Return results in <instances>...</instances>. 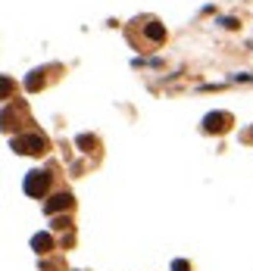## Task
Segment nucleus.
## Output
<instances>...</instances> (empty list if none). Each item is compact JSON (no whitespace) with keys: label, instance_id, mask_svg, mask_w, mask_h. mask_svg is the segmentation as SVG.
Returning <instances> with one entry per match:
<instances>
[{"label":"nucleus","instance_id":"1","mask_svg":"<svg viewBox=\"0 0 253 271\" xmlns=\"http://www.w3.org/2000/svg\"><path fill=\"white\" fill-rule=\"evenodd\" d=\"M13 150H16V153H25V156L41 153V150H44V137H41V134H25V137H16L13 140Z\"/></svg>","mask_w":253,"mask_h":271},{"label":"nucleus","instance_id":"7","mask_svg":"<svg viewBox=\"0 0 253 271\" xmlns=\"http://www.w3.org/2000/svg\"><path fill=\"white\" fill-rule=\"evenodd\" d=\"M172 271H191V265H188L184 259H175V262H172Z\"/></svg>","mask_w":253,"mask_h":271},{"label":"nucleus","instance_id":"8","mask_svg":"<svg viewBox=\"0 0 253 271\" xmlns=\"http://www.w3.org/2000/svg\"><path fill=\"white\" fill-rule=\"evenodd\" d=\"M78 147H84V150L91 147V137H88V134H81V137H78Z\"/></svg>","mask_w":253,"mask_h":271},{"label":"nucleus","instance_id":"3","mask_svg":"<svg viewBox=\"0 0 253 271\" xmlns=\"http://www.w3.org/2000/svg\"><path fill=\"white\" fill-rule=\"evenodd\" d=\"M72 206V197L69 193H56V197H50L47 203H44V212L47 215H56V212H63V209H69Z\"/></svg>","mask_w":253,"mask_h":271},{"label":"nucleus","instance_id":"4","mask_svg":"<svg viewBox=\"0 0 253 271\" xmlns=\"http://www.w3.org/2000/svg\"><path fill=\"white\" fill-rule=\"evenodd\" d=\"M225 122H231V118L225 115V113H216V115H206V125H203V128H206V131H225V128H228Z\"/></svg>","mask_w":253,"mask_h":271},{"label":"nucleus","instance_id":"6","mask_svg":"<svg viewBox=\"0 0 253 271\" xmlns=\"http://www.w3.org/2000/svg\"><path fill=\"white\" fill-rule=\"evenodd\" d=\"M144 31H147V38H150V41H163V38H166V28H163L159 22H150Z\"/></svg>","mask_w":253,"mask_h":271},{"label":"nucleus","instance_id":"2","mask_svg":"<svg viewBox=\"0 0 253 271\" xmlns=\"http://www.w3.org/2000/svg\"><path fill=\"white\" fill-rule=\"evenodd\" d=\"M47 181H50L47 172H28L25 175V193H28V197H41V193L47 190Z\"/></svg>","mask_w":253,"mask_h":271},{"label":"nucleus","instance_id":"5","mask_svg":"<svg viewBox=\"0 0 253 271\" xmlns=\"http://www.w3.org/2000/svg\"><path fill=\"white\" fill-rule=\"evenodd\" d=\"M31 249H35V252H50V249H53V237H50V234H35V237H31Z\"/></svg>","mask_w":253,"mask_h":271}]
</instances>
